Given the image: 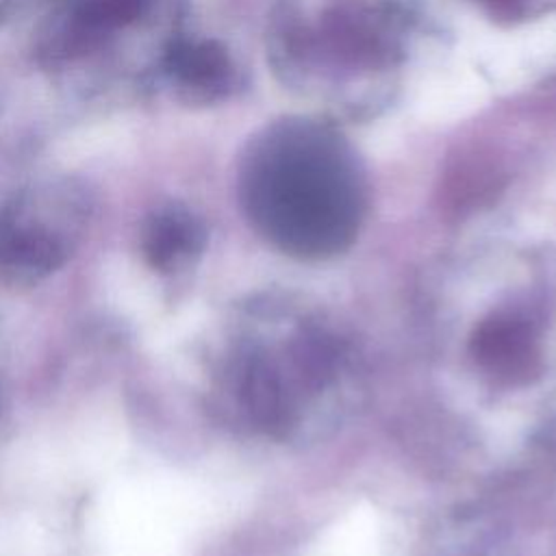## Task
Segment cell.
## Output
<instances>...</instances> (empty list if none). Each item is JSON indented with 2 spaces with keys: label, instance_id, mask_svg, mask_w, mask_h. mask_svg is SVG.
Here are the masks:
<instances>
[{
  "label": "cell",
  "instance_id": "obj_5",
  "mask_svg": "<svg viewBox=\"0 0 556 556\" xmlns=\"http://www.w3.org/2000/svg\"><path fill=\"white\" fill-rule=\"evenodd\" d=\"M473 354L482 367L500 380H528L539 358L534 330L530 321L519 315H493L476 330Z\"/></svg>",
  "mask_w": 556,
  "mask_h": 556
},
{
  "label": "cell",
  "instance_id": "obj_1",
  "mask_svg": "<svg viewBox=\"0 0 556 556\" xmlns=\"http://www.w3.org/2000/svg\"><path fill=\"white\" fill-rule=\"evenodd\" d=\"M252 224L285 252L326 256L354 239L365 211L363 172L324 119L285 117L258 130L239 165Z\"/></svg>",
  "mask_w": 556,
  "mask_h": 556
},
{
  "label": "cell",
  "instance_id": "obj_4",
  "mask_svg": "<svg viewBox=\"0 0 556 556\" xmlns=\"http://www.w3.org/2000/svg\"><path fill=\"white\" fill-rule=\"evenodd\" d=\"M163 74L176 96L191 104H213L235 89L237 67L215 39L176 37L163 52Z\"/></svg>",
  "mask_w": 556,
  "mask_h": 556
},
{
  "label": "cell",
  "instance_id": "obj_3",
  "mask_svg": "<svg viewBox=\"0 0 556 556\" xmlns=\"http://www.w3.org/2000/svg\"><path fill=\"white\" fill-rule=\"evenodd\" d=\"M156 0H59L39 37V56L50 65L102 50L117 33L139 24Z\"/></svg>",
  "mask_w": 556,
  "mask_h": 556
},
{
  "label": "cell",
  "instance_id": "obj_7",
  "mask_svg": "<svg viewBox=\"0 0 556 556\" xmlns=\"http://www.w3.org/2000/svg\"><path fill=\"white\" fill-rule=\"evenodd\" d=\"M241 393L250 408V413L269 428H280L287 424V397L278 376L271 367L261 361L252 358V363L243 371Z\"/></svg>",
  "mask_w": 556,
  "mask_h": 556
},
{
  "label": "cell",
  "instance_id": "obj_8",
  "mask_svg": "<svg viewBox=\"0 0 556 556\" xmlns=\"http://www.w3.org/2000/svg\"><path fill=\"white\" fill-rule=\"evenodd\" d=\"M489 17L504 24L541 17L556 7V0H471Z\"/></svg>",
  "mask_w": 556,
  "mask_h": 556
},
{
  "label": "cell",
  "instance_id": "obj_6",
  "mask_svg": "<svg viewBox=\"0 0 556 556\" xmlns=\"http://www.w3.org/2000/svg\"><path fill=\"white\" fill-rule=\"evenodd\" d=\"M202 237V224L182 206L159 208L146 224V248L156 265H172L193 254Z\"/></svg>",
  "mask_w": 556,
  "mask_h": 556
},
{
  "label": "cell",
  "instance_id": "obj_2",
  "mask_svg": "<svg viewBox=\"0 0 556 556\" xmlns=\"http://www.w3.org/2000/svg\"><path fill=\"white\" fill-rule=\"evenodd\" d=\"M408 11L397 0H317L289 4L271 24L274 67L293 87L337 93L343 111L380 100L406 56Z\"/></svg>",
  "mask_w": 556,
  "mask_h": 556
}]
</instances>
